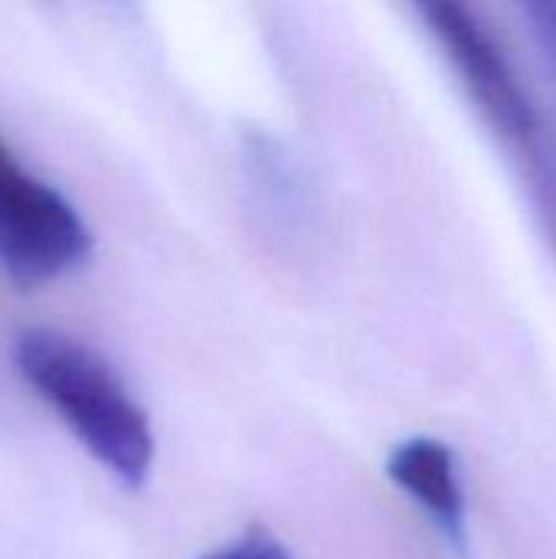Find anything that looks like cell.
<instances>
[{
	"mask_svg": "<svg viewBox=\"0 0 556 559\" xmlns=\"http://www.w3.org/2000/svg\"><path fill=\"white\" fill-rule=\"evenodd\" d=\"M13 364L23 383L125 491L144 488L157 452L151 419L88 344L52 328H29L13 344Z\"/></svg>",
	"mask_w": 556,
	"mask_h": 559,
	"instance_id": "6da1fadb",
	"label": "cell"
},
{
	"mask_svg": "<svg viewBox=\"0 0 556 559\" xmlns=\"http://www.w3.org/2000/svg\"><path fill=\"white\" fill-rule=\"evenodd\" d=\"M92 246L79 210L0 141V275L20 288H39L82 269Z\"/></svg>",
	"mask_w": 556,
	"mask_h": 559,
	"instance_id": "7a4b0ae2",
	"label": "cell"
},
{
	"mask_svg": "<svg viewBox=\"0 0 556 559\" xmlns=\"http://www.w3.org/2000/svg\"><path fill=\"white\" fill-rule=\"evenodd\" d=\"M416 13L459 75L472 108L498 141L521 154L544 131V121L498 36L465 3L429 0L419 3Z\"/></svg>",
	"mask_w": 556,
	"mask_h": 559,
	"instance_id": "3957f363",
	"label": "cell"
},
{
	"mask_svg": "<svg viewBox=\"0 0 556 559\" xmlns=\"http://www.w3.org/2000/svg\"><path fill=\"white\" fill-rule=\"evenodd\" d=\"M387 478L416 508H423L449 540H465V495L456 455L442 439L413 436L400 442L387 459Z\"/></svg>",
	"mask_w": 556,
	"mask_h": 559,
	"instance_id": "277c9868",
	"label": "cell"
},
{
	"mask_svg": "<svg viewBox=\"0 0 556 559\" xmlns=\"http://www.w3.org/2000/svg\"><path fill=\"white\" fill-rule=\"evenodd\" d=\"M524 177L541 213V223L556 246V141H544V131L521 151Z\"/></svg>",
	"mask_w": 556,
	"mask_h": 559,
	"instance_id": "5b68a950",
	"label": "cell"
},
{
	"mask_svg": "<svg viewBox=\"0 0 556 559\" xmlns=\"http://www.w3.org/2000/svg\"><path fill=\"white\" fill-rule=\"evenodd\" d=\"M197 559H295L292 550L269 531V527H249L246 534H239L236 540L203 554Z\"/></svg>",
	"mask_w": 556,
	"mask_h": 559,
	"instance_id": "8992f818",
	"label": "cell"
}]
</instances>
